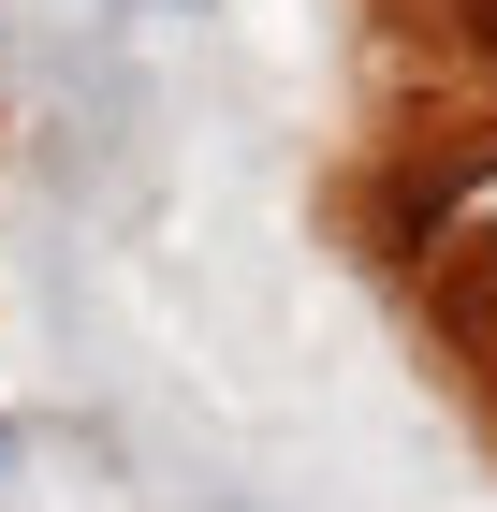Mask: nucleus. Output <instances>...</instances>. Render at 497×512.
<instances>
[{
	"label": "nucleus",
	"instance_id": "nucleus-1",
	"mask_svg": "<svg viewBox=\"0 0 497 512\" xmlns=\"http://www.w3.org/2000/svg\"><path fill=\"white\" fill-rule=\"evenodd\" d=\"M0 469H15V425H0Z\"/></svg>",
	"mask_w": 497,
	"mask_h": 512
}]
</instances>
